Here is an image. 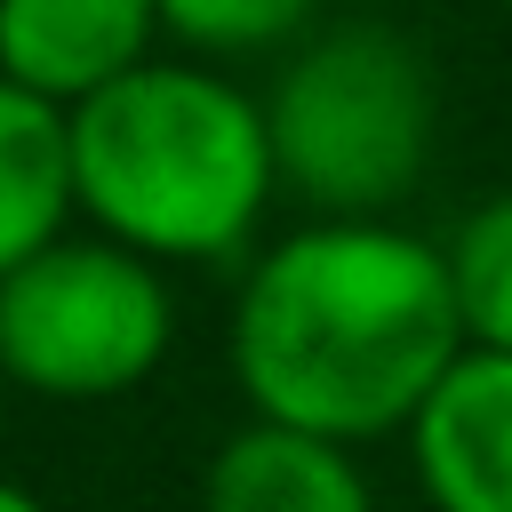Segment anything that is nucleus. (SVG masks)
Instances as JSON below:
<instances>
[{
	"label": "nucleus",
	"instance_id": "nucleus-8",
	"mask_svg": "<svg viewBox=\"0 0 512 512\" xmlns=\"http://www.w3.org/2000/svg\"><path fill=\"white\" fill-rule=\"evenodd\" d=\"M72 200H80L72 112L32 88H0V272L56 248Z\"/></svg>",
	"mask_w": 512,
	"mask_h": 512
},
{
	"label": "nucleus",
	"instance_id": "nucleus-9",
	"mask_svg": "<svg viewBox=\"0 0 512 512\" xmlns=\"http://www.w3.org/2000/svg\"><path fill=\"white\" fill-rule=\"evenodd\" d=\"M448 280H456V312L464 336L480 352H512V192L480 200L456 240H448Z\"/></svg>",
	"mask_w": 512,
	"mask_h": 512
},
{
	"label": "nucleus",
	"instance_id": "nucleus-4",
	"mask_svg": "<svg viewBox=\"0 0 512 512\" xmlns=\"http://www.w3.org/2000/svg\"><path fill=\"white\" fill-rule=\"evenodd\" d=\"M168 288L120 240H56L0 272V368L48 400H112L168 352Z\"/></svg>",
	"mask_w": 512,
	"mask_h": 512
},
{
	"label": "nucleus",
	"instance_id": "nucleus-10",
	"mask_svg": "<svg viewBox=\"0 0 512 512\" xmlns=\"http://www.w3.org/2000/svg\"><path fill=\"white\" fill-rule=\"evenodd\" d=\"M312 16V0H160V24L192 48H272Z\"/></svg>",
	"mask_w": 512,
	"mask_h": 512
},
{
	"label": "nucleus",
	"instance_id": "nucleus-6",
	"mask_svg": "<svg viewBox=\"0 0 512 512\" xmlns=\"http://www.w3.org/2000/svg\"><path fill=\"white\" fill-rule=\"evenodd\" d=\"M160 0H0V72L48 104H88L144 64Z\"/></svg>",
	"mask_w": 512,
	"mask_h": 512
},
{
	"label": "nucleus",
	"instance_id": "nucleus-3",
	"mask_svg": "<svg viewBox=\"0 0 512 512\" xmlns=\"http://www.w3.org/2000/svg\"><path fill=\"white\" fill-rule=\"evenodd\" d=\"M280 184H296L336 224H368L376 208L408 200L432 152V72L384 24L320 32L264 104Z\"/></svg>",
	"mask_w": 512,
	"mask_h": 512
},
{
	"label": "nucleus",
	"instance_id": "nucleus-11",
	"mask_svg": "<svg viewBox=\"0 0 512 512\" xmlns=\"http://www.w3.org/2000/svg\"><path fill=\"white\" fill-rule=\"evenodd\" d=\"M0 512H48V504H40L32 488H8V496H0Z\"/></svg>",
	"mask_w": 512,
	"mask_h": 512
},
{
	"label": "nucleus",
	"instance_id": "nucleus-7",
	"mask_svg": "<svg viewBox=\"0 0 512 512\" xmlns=\"http://www.w3.org/2000/svg\"><path fill=\"white\" fill-rule=\"evenodd\" d=\"M200 512H376L352 448L288 432V424H240L208 480H200Z\"/></svg>",
	"mask_w": 512,
	"mask_h": 512
},
{
	"label": "nucleus",
	"instance_id": "nucleus-2",
	"mask_svg": "<svg viewBox=\"0 0 512 512\" xmlns=\"http://www.w3.org/2000/svg\"><path fill=\"white\" fill-rule=\"evenodd\" d=\"M72 160L80 208L136 256H232L280 184L264 112L192 64H136L72 104Z\"/></svg>",
	"mask_w": 512,
	"mask_h": 512
},
{
	"label": "nucleus",
	"instance_id": "nucleus-5",
	"mask_svg": "<svg viewBox=\"0 0 512 512\" xmlns=\"http://www.w3.org/2000/svg\"><path fill=\"white\" fill-rule=\"evenodd\" d=\"M432 512H512V352H464L408 424Z\"/></svg>",
	"mask_w": 512,
	"mask_h": 512
},
{
	"label": "nucleus",
	"instance_id": "nucleus-1",
	"mask_svg": "<svg viewBox=\"0 0 512 512\" xmlns=\"http://www.w3.org/2000/svg\"><path fill=\"white\" fill-rule=\"evenodd\" d=\"M464 352L448 248L400 224H312L256 256L232 304V376L248 408L336 448L408 432Z\"/></svg>",
	"mask_w": 512,
	"mask_h": 512
}]
</instances>
